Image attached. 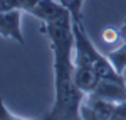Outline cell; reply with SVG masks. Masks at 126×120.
Segmentation results:
<instances>
[{
  "label": "cell",
  "instance_id": "cell-10",
  "mask_svg": "<svg viewBox=\"0 0 126 120\" xmlns=\"http://www.w3.org/2000/svg\"><path fill=\"white\" fill-rule=\"evenodd\" d=\"M101 36H103V41L106 44H114V42H118L121 39V30L114 29V27H106Z\"/></svg>",
  "mask_w": 126,
  "mask_h": 120
},
{
  "label": "cell",
  "instance_id": "cell-9",
  "mask_svg": "<svg viewBox=\"0 0 126 120\" xmlns=\"http://www.w3.org/2000/svg\"><path fill=\"white\" fill-rule=\"evenodd\" d=\"M59 2L72 14V19L82 20V3H84V0H59Z\"/></svg>",
  "mask_w": 126,
  "mask_h": 120
},
{
  "label": "cell",
  "instance_id": "cell-12",
  "mask_svg": "<svg viewBox=\"0 0 126 120\" xmlns=\"http://www.w3.org/2000/svg\"><path fill=\"white\" fill-rule=\"evenodd\" d=\"M125 24H126V20H125Z\"/></svg>",
  "mask_w": 126,
  "mask_h": 120
},
{
  "label": "cell",
  "instance_id": "cell-5",
  "mask_svg": "<svg viewBox=\"0 0 126 120\" xmlns=\"http://www.w3.org/2000/svg\"><path fill=\"white\" fill-rule=\"evenodd\" d=\"M97 96H103L111 101H125L126 100V81L121 80H99L96 90L93 91Z\"/></svg>",
  "mask_w": 126,
  "mask_h": 120
},
{
  "label": "cell",
  "instance_id": "cell-11",
  "mask_svg": "<svg viewBox=\"0 0 126 120\" xmlns=\"http://www.w3.org/2000/svg\"><path fill=\"white\" fill-rule=\"evenodd\" d=\"M113 119H121L126 120V100L125 101H119L116 105V110H114V117Z\"/></svg>",
  "mask_w": 126,
  "mask_h": 120
},
{
  "label": "cell",
  "instance_id": "cell-7",
  "mask_svg": "<svg viewBox=\"0 0 126 120\" xmlns=\"http://www.w3.org/2000/svg\"><path fill=\"white\" fill-rule=\"evenodd\" d=\"M40 0H0V10H10V9H20L29 14Z\"/></svg>",
  "mask_w": 126,
  "mask_h": 120
},
{
  "label": "cell",
  "instance_id": "cell-3",
  "mask_svg": "<svg viewBox=\"0 0 126 120\" xmlns=\"http://www.w3.org/2000/svg\"><path fill=\"white\" fill-rule=\"evenodd\" d=\"M116 105H118L116 101L97 96L96 93H89L84 96V100L81 103V119L111 120L114 117Z\"/></svg>",
  "mask_w": 126,
  "mask_h": 120
},
{
  "label": "cell",
  "instance_id": "cell-6",
  "mask_svg": "<svg viewBox=\"0 0 126 120\" xmlns=\"http://www.w3.org/2000/svg\"><path fill=\"white\" fill-rule=\"evenodd\" d=\"M66 10L67 9H66L59 0L57 2H56V0H40L29 14L34 15V17H37V19L42 20V22H46V20H50V19H54V17H59V15L64 14Z\"/></svg>",
  "mask_w": 126,
  "mask_h": 120
},
{
  "label": "cell",
  "instance_id": "cell-1",
  "mask_svg": "<svg viewBox=\"0 0 126 120\" xmlns=\"http://www.w3.org/2000/svg\"><path fill=\"white\" fill-rule=\"evenodd\" d=\"M40 27L46 32L54 54V105L46 115V119H81V103L84 93L74 83V58L76 51L74 30H72V14L66 10L59 17L42 22Z\"/></svg>",
  "mask_w": 126,
  "mask_h": 120
},
{
  "label": "cell",
  "instance_id": "cell-2",
  "mask_svg": "<svg viewBox=\"0 0 126 120\" xmlns=\"http://www.w3.org/2000/svg\"><path fill=\"white\" fill-rule=\"evenodd\" d=\"M99 80L101 78H99L97 71L94 70L91 59L84 52L76 51V56H74V83H76V86L84 95H89L96 90Z\"/></svg>",
  "mask_w": 126,
  "mask_h": 120
},
{
  "label": "cell",
  "instance_id": "cell-4",
  "mask_svg": "<svg viewBox=\"0 0 126 120\" xmlns=\"http://www.w3.org/2000/svg\"><path fill=\"white\" fill-rule=\"evenodd\" d=\"M22 12L20 9L0 10V34L3 39H14L19 44H25V39L22 36Z\"/></svg>",
  "mask_w": 126,
  "mask_h": 120
},
{
  "label": "cell",
  "instance_id": "cell-8",
  "mask_svg": "<svg viewBox=\"0 0 126 120\" xmlns=\"http://www.w3.org/2000/svg\"><path fill=\"white\" fill-rule=\"evenodd\" d=\"M108 58L111 59V63L114 64L119 73H123L126 70V41H123V46L118 48L114 51H109L108 52Z\"/></svg>",
  "mask_w": 126,
  "mask_h": 120
}]
</instances>
